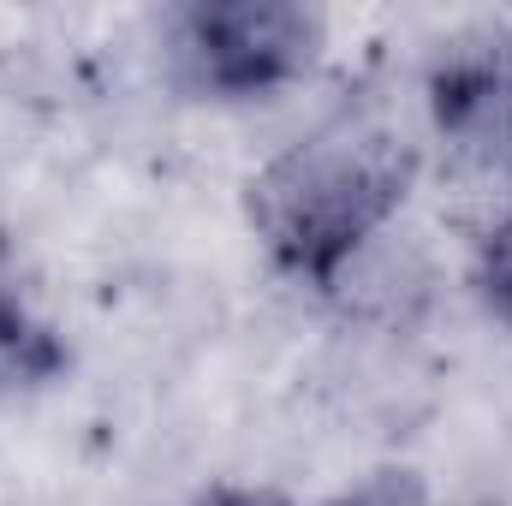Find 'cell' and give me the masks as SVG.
Here are the masks:
<instances>
[{"mask_svg":"<svg viewBox=\"0 0 512 506\" xmlns=\"http://www.w3.org/2000/svg\"><path fill=\"white\" fill-rule=\"evenodd\" d=\"M328 506H423V489H417V477H405V471H382V477L346 489L340 501H328Z\"/></svg>","mask_w":512,"mask_h":506,"instance_id":"6","label":"cell"},{"mask_svg":"<svg viewBox=\"0 0 512 506\" xmlns=\"http://www.w3.org/2000/svg\"><path fill=\"white\" fill-rule=\"evenodd\" d=\"M429 114L465 161L512 173V36L483 30L453 42L429 72Z\"/></svg>","mask_w":512,"mask_h":506,"instance_id":"3","label":"cell"},{"mask_svg":"<svg viewBox=\"0 0 512 506\" xmlns=\"http://www.w3.org/2000/svg\"><path fill=\"white\" fill-rule=\"evenodd\" d=\"M471 274H477L483 304L512 328V215H501V221L477 239V262H471Z\"/></svg>","mask_w":512,"mask_h":506,"instance_id":"5","label":"cell"},{"mask_svg":"<svg viewBox=\"0 0 512 506\" xmlns=\"http://www.w3.org/2000/svg\"><path fill=\"white\" fill-rule=\"evenodd\" d=\"M66 370V346L60 334L24 304V292L6 274V251H0V393H24L42 387Z\"/></svg>","mask_w":512,"mask_h":506,"instance_id":"4","label":"cell"},{"mask_svg":"<svg viewBox=\"0 0 512 506\" xmlns=\"http://www.w3.org/2000/svg\"><path fill=\"white\" fill-rule=\"evenodd\" d=\"M197 506H286V501L268 495V489H215V495H203Z\"/></svg>","mask_w":512,"mask_h":506,"instance_id":"7","label":"cell"},{"mask_svg":"<svg viewBox=\"0 0 512 506\" xmlns=\"http://www.w3.org/2000/svg\"><path fill=\"white\" fill-rule=\"evenodd\" d=\"M411 185V149L382 126L340 120L286 143L251 179L268 256L304 286H340L387 233Z\"/></svg>","mask_w":512,"mask_h":506,"instance_id":"1","label":"cell"},{"mask_svg":"<svg viewBox=\"0 0 512 506\" xmlns=\"http://www.w3.org/2000/svg\"><path fill=\"white\" fill-rule=\"evenodd\" d=\"M322 18L292 0H215L179 18V66L221 102H256L310 72Z\"/></svg>","mask_w":512,"mask_h":506,"instance_id":"2","label":"cell"}]
</instances>
